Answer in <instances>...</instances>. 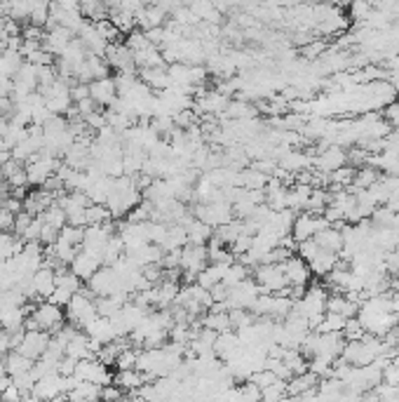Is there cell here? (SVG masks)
<instances>
[{
    "mask_svg": "<svg viewBox=\"0 0 399 402\" xmlns=\"http://www.w3.org/2000/svg\"><path fill=\"white\" fill-rule=\"evenodd\" d=\"M52 402H71V400L66 398V395H62V398H57V400H52Z\"/></svg>",
    "mask_w": 399,
    "mask_h": 402,
    "instance_id": "cell-42",
    "label": "cell"
},
{
    "mask_svg": "<svg viewBox=\"0 0 399 402\" xmlns=\"http://www.w3.org/2000/svg\"><path fill=\"white\" fill-rule=\"evenodd\" d=\"M106 64L111 66V69H116L118 73H139L137 66H134V57L130 48L123 43V40H118V43H111L106 50Z\"/></svg>",
    "mask_w": 399,
    "mask_h": 402,
    "instance_id": "cell-10",
    "label": "cell"
},
{
    "mask_svg": "<svg viewBox=\"0 0 399 402\" xmlns=\"http://www.w3.org/2000/svg\"><path fill=\"white\" fill-rule=\"evenodd\" d=\"M282 271H284V278H287V285L289 287H310V266L303 261L301 257H292L282 264Z\"/></svg>",
    "mask_w": 399,
    "mask_h": 402,
    "instance_id": "cell-13",
    "label": "cell"
},
{
    "mask_svg": "<svg viewBox=\"0 0 399 402\" xmlns=\"http://www.w3.org/2000/svg\"><path fill=\"white\" fill-rule=\"evenodd\" d=\"M296 252H299V257L306 261V264H310V261L320 254V247H317L315 240H306V243H299V250Z\"/></svg>",
    "mask_w": 399,
    "mask_h": 402,
    "instance_id": "cell-34",
    "label": "cell"
},
{
    "mask_svg": "<svg viewBox=\"0 0 399 402\" xmlns=\"http://www.w3.org/2000/svg\"><path fill=\"white\" fill-rule=\"evenodd\" d=\"M137 360H139V351L137 348H125L123 353L118 355V360H116V367H118V372H123V370H137Z\"/></svg>",
    "mask_w": 399,
    "mask_h": 402,
    "instance_id": "cell-30",
    "label": "cell"
},
{
    "mask_svg": "<svg viewBox=\"0 0 399 402\" xmlns=\"http://www.w3.org/2000/svg\"><path fill=\"white\" fill-rule=\"evenodd\" d=\"M47 346H50V334H45L40 330H33V332L24 334V339H22V344H19L17 353H22L24 358H29V360L36 363V360H40L47 353Z\"/></svg>",
    "mask_w": 399,
    "mask_h": 402,
    "instance_id": "cell-12",
    "label": "cell"
},
{
    "mask_svg": "<svg viewBox=\"0 0 399 402\" xmlns=\"http://www.w3.org/2000/svg\"><path fill=\"white\" fill-rule=\"evenodd\" d=\"M364 337H367V332H364L362 323L357 318H350L346 323V330H343V339L346 341H362Z\"/></svg>",
    "mask_w": 399,
    "mask_h": 402,
    "instance_id": "cell-31",
    "label": "cell"
},
{
    "mask_svg": "<svg viewBox=\"0 0 399 402\" xmlns=\"http://www.w3.org/2000/svg\"><path fill=\"white\" fill-rule=\"evenodd\" d=\"M90 97L94 99V104L99 109H111L113 104L118 102V85H116V78H101V80H94L90 83Z\"/></svg>",
    "mask_w": 399,
    "mask_h": 402,
    "instance_id": "cell-11",
    "label": "cell"
},
{
    "mask_svg": "<svg viewBox=\"0 0 399 402\" xmlns=\"http://www.w3.org/2000/svg\"><path fill=\"white\" fill-rule=\"evenodd\" d=\"M223 116L231 118V120H249V118L256 116V109H254L252 104H247L245 99H238V102L228 104V109H226Z\"/></svg>",
    "mask_w": 399,
    "mask_h": 402,
    "instance_id": "cell-25",
    "label": "cell"
},
{
    "mask_svg": "<svg viewBox=\"0 0 399 402\" xmlns=\"http://www.w3.org/2000/svg\"><path fill=\"white\" fill-rule=\"evenodd\" d=\"M59 165H62V160L50 158L40 151L38 156H33L29 163H26V179H29V186H40V189H43L54 174H57Z\"/></svg>",
    "mask_w": 399,
    "mask_h": 402,
    "instance_id": "cell-4",
    "label": "cell"
},
{
    "mask_svg": "<svg viewBox=\"0 0 399 402\" xmlns=\"http://www.w3.org/2000/svg\"><path fill=\"white\" fill-rule=\"evenodd\" d=\"M141 198H144V193L137 189L134 179L120 177V179H116V184H113V193H111V198H108L106 207L113 219H123V217L127 219V214L141 203Z\"/></svg>",
    "mask_w": 399,
    "mask_h": 402,
    "instance_id": "cell-1",
    "label": "cell"
},
{
    "mask_svg": "<svg viewBox=\"0 0 399 402\" xmlns=\"http://www.w3.org/2000/svg\"><path fill=\"white\" fill-rule=\"evenodd\" d=\"M29 22H31V26H38V29H43V26L50 24V5H47V3H33Z\"/></svg>",
    "mask_w": 399,
    "mask_h": 402,
    "instance_id": "cell-29",
    "label": "cell"
},
{
    "mask_svg": "<svg viewBox=\"0 0 399 402\" xmlns=\"http://www.w3.org/2000/svg\"><path fill=\"white\" fill-rule=\"evenodd\" d=\"M348 165V153L341 149V146H329L322 142V151L313 158V172L320 174H334L336 170Z\"/></svg>",
    "mask_w": 399,
    "mask_h": 402,
    "instance_id": "cell-6",
    "label": "cell"
},
{
    "mask_svg": "<svg viewBox=\"0 0 399 402\" xmlns=\"http://www.w3.org/2000/svg\"><path fill=\"white\" fill-rule=\"evenodd\" d=\"M101 395V388L94 384H87V381H80V384L73 388V391L66 395L71 402H97Z\"/></svg>",
    "mask_w": 399,
    "mask_h": 402,
    "instance_id": "cell-23",
    "label": "cell"
},
{
    "mask_svg": "<svg viewBox=\"0 0 399 402\" xmlns=\"http://www.w3.org/2000/svg\"><path fill=\"white\" fill-rule=\"evenodd\" d=\"M336 264H338V254H331V252H322L320 250V254L310 261V273L313 276H317V278H327L331 271L336 268Z\"/></svg>",
    "mask_w": 399,
    "mask_h": 402,
    "instance_id": "cell-21",
    "label": "cell"
},
{
    "mask_svg": "<svg viewBox=\"0 0 399 402\" xmlns=\"http://www.w3.org/2000/svg\"><path fill=\"white\" fill-rule=\"evenodd\" d=\"M22 398H24V393L19 391V388L12 384L8 391H5L3 395H0V402H22Z\"/></svg>",
    "mask_w": 399,
    "mask_h": 402,
    "instance_id": "cell-38",
    "label": "cell"
},
{
    "mask_svg": "<svg viewBox=\"0 0 399 402\" xmlns=\"http://www.w3.org/2000/svg\"><path fill=\"white\" fill-rule=\"evenodd\" d=\"M73 36H76V33H71L69 29H62V26H52V29L47 31L45 38H43V50L50 52L52 57H62L64 50L73 43Z\"/></svg>",
    "mask_w": 399,
    "mask_h": 402,
    "instance_id": "cell-14",
    "label": "cell"
},
{
    "mask_svg": "<svg viewBox=\"0 0 399 402\" xmlns=\"http://www.w3.org/2000/svg\"><path fill=\"white\" fill-rule=\"evenodd\" d=\"M315 243H317V247H320L322 252L341 254V250H343V233H341V229H334V226H329V229H324V231L317 233Z\"/></svg>",
    "mask_w": 399,
    "mask_h": 402,
    "instance_id": "cell-20",
    "label": "cell"
},
{
    "mask_svg": "<svg viewBox=\"0 0 399 402\" xmlns=\"http://www.w3.org/2000/svg\"><path fill=\"white\" fill-rule=\"evenodd\" d=\"M57 287H62V290L71 294H78L85 287V283L73 271H69V268H62V271H57Z\"/></svg>",
    "mask_w": 399,
    "mask_h": 402,
    "instance_id": "cell-24",
    "label": "cell"
},
{
    "mask_svg": "<svg viewBox=\"0 0 399 402\" xmlns=\"http://www.w3.org/2000/svg\"><path fill=\"white\" fill-rule=\"evenodd\" d=\"M123 398H125V393L120 391V388H118L116 384L101 388V395H99V400H101V402H120Z\"/></svg>",
    "mask_w": 399,
    "mask_h": 402,
    "instance_id": "cell-35",
    "label": "cell"
},
{
    "mask_svg": "<svg viewBox=\"0 0 399 402\" xmlns=\"http://www.w3.org/2000/svg\"><path fill=\"white\" fill-rule=\"evenodd\" d=\"M249 381H252V384L259 388V391H263V388H268V386H273V384H277V379L273 372L270 370H261V372H256V374H252V377H249Z\"/></svg>",
    "mask_w": 399,
    "mask_h": 402,
    "instance_id": "cell-32",
    "label": "cell"
},
{
    "mask_svg": "<svg viewBox=\"0 0 399 402\" xmlns=\"http://www.w3.org/2000/svg\"><path fill=\"white\" fill-rule=\"evenodd\" d=\"M94 294L90 290H80L78 294H73V299L69 301V306H66V320H69V325L78 327V330H87L92 323H97L99 320V313H97V306H94Z\"/></svg>",
    "mask_w": 399,
    "mask_h": 402,
    "instance_id": "cell-2",
    "label": "cell"
},
{
    "mask_svg": "<svg viewBox=\"0 0 399 402\" xmlns=\"http://www.w3.org/2000/svg\"><path fill=\"white\" fill-rule=\"evenodd\" d=\"M209 266V254H207V247H200V245H186L181 250V276H184L188 283H195L200 278V273L205 271Z\"/></svg>",
    "mask_w": 399,
    "mask_h": 402,
    "instance_id": "cell-5",
    "label": "cell"
},
{
    "mask_svg": "<svg viewBox=\"0 0 399 402\" xmlns=\"http://www.w3.org/2000/svg\"><path fill=\"white\" fill-rule=\"evenodd\" d=\"M85 219H87V226H106L111 224L113 217L106 205H90L85 210Z\"/></svg>",
    "mask_w": 399,
    "mask_h": 402,
    "instance_id": "cell-26",
    "label": "cell"
},
{
    "mask_svg": "<svg viewBox=\"0 0 399 402\" xmlns=\"http://www.w3.org/2000/svg\"><path fill=\"white\" fill-rule=\"evenodd\" d=\"M287 395V381H277V384L263 388L261 391V402H282Z\"/></svg>",
    "mask_w": 399,
    "mask_h": 402,
    "instance_id": "cell-28",
    "label": "cell"
},
{
    "mask_svg": "<svg viewBox=\"0 0 399 402\" xmlns=\"http://www.w3.org/2000/svg\"><path fill=\"white\" fill-rule=\"evenodd\" d=\"M324 229H329V221L324 217L301 212V214H296V219H294L292 238L296 240V243H306V240H315L317 233L324 231Z\"/></svg>",
    "mask_w": 399,
    "mask_h": 402,
    "instance_id": "cell-9",
    "label": "cell"
},
{
    "mask_svg": "<svg viewBox=\"0 0 399 402\" xmlns=\"http://www.w3.org/2000/svg\"><path fill=\"white\" fill-rule=\"evenodd\" d=\"M31 370H33V360L24 358L22 353L12 351L10 355H5V372H8V377H10V379L22 377V374L31 372Z\"/></svg>",
    "mask_w": 399,
    "mask_h": 402,
    "instance_id": "cell-22",
    "label": "cell"
},
{
    "mask_svg": "<svg viewBox=\"0 0 399 402\" xmlns=\"http://www.w3.org/2000/svg\"><path fill=\"white\" fill-rule=\"evenodd\" d=\"M10 386H12V379L8 377V374H3V377H0V395H3L5 391H8Z\"/></svg>",
    "mask_w": 399,
    "mask_h": 402,
    "instance_id": "cell-40",
    "label": "cell"
},
{
    "mask_svg": "<svg viewBox=\"0 0 399 402\" xmlns=\"http://www.w3.org/2000/svg\"><path fill=\"white\" fill-rule=\"evenodd\" d=\"M254 280L259 285L261 294H282L287 290V278H284V271H282V264H275V266H259L254 273Z\"/></svg>",
    "mask_w": 399,
    "mask_h": 402,
    "instance_id": "cell-8",
    "label": "cell"
},
{
    "mask_svg": "<svg viewBox=\"0 0 399 402\" xmlns=\"http://www.w3.org/2000/svg\"><path fill=\"white\" fill-rule=\"evenodd\" d=\"M71 299H73V294H71V292H66V290H62V287H57V290L52 292V297L47 299V301H50V304H54V306L62 308V306H69V301H71Z\"/></svg>",
    "mask_w": 399,
    "mask_h": 402,
    "instance_id": "cell-37",
    "label": "cell"
},
{
    "mask_svg": "<svg viewBox=\"0 0 399 402\" xmlns=\"http://www.w3.org/2000/svg\"><path fill=\"white\" fill-rule=\"evenodd\" d=\"M99 268H104L99 254H92V252H85V250H80L78 257L73 259V264H71V271L76 273L80 280H87V283H90L92 276L99 271Z\"/></svg>",
    "mask_w": 399,
    "mask_h": 402,
    "instance_id": "cell-16",
    "label": "cell"
},
{
    "mask_svg": "<svg viewBox=\"0 0 399 402\" xmlns=\"http://www.w3.org/2000/svg\"><path fill=\"white\" fill-rule=\"evenodd\" d=\"M113 384L123 393H139L146 386V377L139 370H123L113 374Z\"/></svg>",
    "mask_w": 399,
    "mask_h": 402,
    "instance_id": "cell-18",
    "label": "cell"
},
{
    "mask_svg": "<svg viewBox=\"0 0 399 402\" xmlns=\"http://www.w3.org/2000/svg\"><path fill=\"white\" fill-rule=\"evenodd\" d=\"M346 323L348 320L343 316H336V313H327L322 320V325L317 327V334H343V330H346Z\"/></svg>",
    "mask_w": 399,
    "mask_h": 402,
    "instance_id": "cell-27",
    "label": "cell"
},
{
    "mask_svg": "<svg viewBox=\"0 0 399 402\" xmlns=\"http://www.w3.org/2000/svg\"><path fill=\"white\" fill-rule=\"evenodd\" d=\"M29 318L36 323V330L50 334V337L57 334L66 325V313L59 306L50 304V301H40V304H36V308H33V313Z\"/></svg>",
    "mask_w": 399,
    "mask_h": 402,
    "instance_id": "cell-3",
    "label": "cell"
},
{
    "mask_svg": "<svg viewBox=\"0 0 399 402\" xmlns=\"http://www.w3.org/2000/svg\"><path fill=\"white\" fill-rule=\"evenodd\" d=\"M76 377L80 381H87V384H94L99 388H106V386L113 384V372L97 358L80 360L78 367H76Z\"/></svg>",
    "mask_w": 399,
    "mask_h": 402,
    "instance_id": "cell-7",
    "label": "cell"
},
{
    "mask_svg": "<svg viewBox=\"0 0 399 402\" xmlns=\"http://www.w3.org/2000/svg\"><path fill=\"white\" fill-rule=\"evenodd\" d=\"M31 285H33V294H36V301L40 299H50L52 292L57 290V273L52 268H38L31 276Z\"/></svg>",
    "mask_w": 399,
    "mask_h": 402,
    "instance_id": "cell-15",
    "label": "cell"
},
{
    "mask_svg": "<svg viewBox=\"0 0 399 402\" xmlns=\"http://www.w3.org/2000/svg\"><path fill=\"white\" fill-rule=\"evenodd\" d=\"M71 99H73V104H78V102H85V99H90V85L73 83V85H71Z\"/></svg>",
    "mask_w": 399,
    "mask_h": 402,
    "instance_id": "cell-36",
    "label": "cell"
},
{
    "mask_svg": "<svg viewBox=\"0 0 399 402\" xmlns=\"http://www.w3.org/2000/svg\"><path fill=\"white\" fill-rule=\"evenodd\" d=\"M139 80L148 87V90L158 92V95L172 87V83H169L167 66H158V69H141L139 71Z\"/></svg>",
    "mask_w": 399,
    "mask_h": 402,
    "instance_id": "cell-17",
    "label": "cell"
},
{
    "mask_svg": "<svg viewBox=\"0 0 399 402\" xmlns=\"http://www.w3.org/2000/svg\"><path fill=\"white\" fill-rule=\"evenodd\" d=\"M327 50H329V45L324 43V40H313V43H308L301 52H303V57H306V59H322V55Z\"/></svg>",
    "mask_w": 399,
    "mask_h": 402,
    "instance_id": "cell-33",
    "label": "cell"
},
{
    "mask_svg": "<svg viewBox=\"0 0 399 402\" xmlns=\"http://www.w3.org/2000/svg\"><path fill=\"white\" fill-rule=\"evenodd\" d=\"M22 402H40V400H38V398H36V395H33V393H26L24 398H22Z\"/></svg>",
    "mask_w": 399,
    "mask_h": 402,
    "instance_id": "cell-41",
    "label": "cell"
},
{
    "mask_svg": "<svg viewBox=\"0 0 399 402\" xmlns=\"http://www.w3.org/2000/svg\"><path fill=\"white\" fill-rule=\"evenodd\" d=\"M184 229H186V236H188V245L207 247L209 240L214 238V229H212V226H207L205 221H200V219H191Z\"/></svg>",
    "mask_w": 399,
    "mask_h": 402,
    "instance_id": "cell-19",
    "label": "cell"
},
{
    "mask_svg": "<svg viewBox=\"0 0 399 402\" xmlns=\"http://www.w3.org/2000/svg\"><path fill=\"white\" fill-rule=\"evenodd\" d=\"M8 130H10V118L8 116H0V139L8 134Z\"/></svg>",
    "mask_w": 399,
    "mask_h": 402,
    "instance_id": "cell-39",
    "label": "cell"
}]
</instances>
